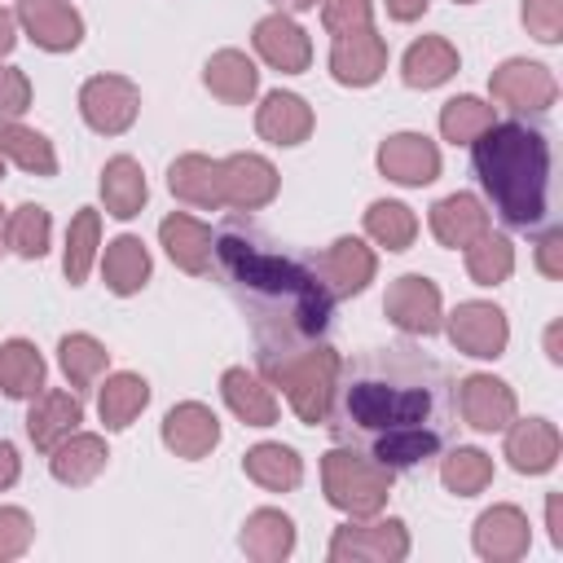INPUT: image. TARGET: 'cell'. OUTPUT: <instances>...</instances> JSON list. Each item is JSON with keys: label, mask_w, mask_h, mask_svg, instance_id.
Here are the masks:
<instances>
[{"label": "cell", "mask_w": 563, "mask_h": 563, "mask_svg": "<svg viewBox=\"0 0 563 563\" xmlns=\"http://www.w3.org/2000/svg\"><path fill=\"white\" fill-rule=\"evenodd\" d=\"M334 444L374 457L387 471L431 462L457 431L453 374L413 343L369 347L339 361L321 418Z\"/></svg>", "instance_id": "obj_1"}, {"label": "cell", "mask_w": 563, "mask_h": 563, "mask_svg": "<svg viewBox=\"0 0 563 563\" xmlns=\"http://www.w3.org/2000/svg\"><path fill=\"white\" fill-rule=\"evenodd\" d=\"M211 264L255 339L264 374L286 356L317 347L330 330L334 299L317 277V264L286 251L268 229L229 216L211 233Z\"/></svg>", "instance_id": "obj_2"}, {"label": "cell", "mask_w": 563, "mask_h": 563, "mask_svg": "<svg viewBox=\"0 0 563 563\" xmlns=\"http://www.w3.org/2000/svg\"><path fill=\"white\" fill-rule=\"evenodd\" d=\"M471 163L493 198V211L510 229H537L545 220L550 189V136L541 123L506 119L488 123L471 141Z\"/></svg>", "instance_id": "obj_3"}, {"label": "cell", "mask_w": 563, "mask_h": 563, "mask_svg": "<svg viewBox=\"0 0 563 563\" xmlns=\"http://www.w3.org/2000/svg\"><path fill=\"white\" fill-rule=\"evenodd\" d=\"M391 475L396 471H387L374 457H365L356 449H343V444H334L325 453V462H321V484H325L330 506H339V510H347L356 519L383 510V501L391 493Z\"/></svg>", "instance_id": "obj_4"}, {"label": "cell", "mask_w": 563, "mask_h": 563, "mask_svg": "<svg viewBox=\"0 0 563 563\" xmlns=\"http://www.w3.org/2000/svg\"><path fill=\"white\" fill-rule=\"evenodd\" d=\"M334 369H339V356L317 343V347H308V352L286 356L282 365H273L268 378L286 391L290 409H295L303 422H321V418H325V405H330Z\"/></svg>", "instance_id": "obj_5"}, {"label": "cell", "mask_w": 563, "mask_h": 563, "mask_svg": "<svg viewBox=\"0 0 563 563\" xmlns=\"http://www.w3.org/2000/svg\"><path fill=\"white\" fill-rule=\"evenodd\" d=\"M79 110L88 119L92 132H106V136H119L132 128L136 110H141V92L132 79L123 75H97L79 88Z\"/></svg>", "instance_id": "obj_6"}, {"label": "cell", "mask_w": 563, "mask_h": 563, "mask_svg": "<svg viewBox=\"0 0 563 563\" xmlns=\"http://www.w3.org/2000/svg\"><path fill=\"white\" fill-rule=\"evenodd\" d=\"M409 554V532L400 519H378V523H343L330 541V559H369V563H396Z\"/></svg>", "instance_id": "obj_7"}, {"label": "cell", "mask_w": 563, "mask_h": 563, "mask_svg": "<svg viewBox=\"0 0 563 563\" xmlns=\"http://www.w3.org/2000/svg\"><path fill=\"white\" fill-rule=\"evenodd\" d=\"M488 88H493V101H501V106H510V110H550L554 97H559L554 75H550L541 62H523V57L501 62V66L493 70Z\"/></svg>", "instance_id": "obj_8"}, {"label": "cell", "mask_w": 563, "mask_h": 563, "mask_svg": "<svg viewBox=\"0 0 563 563\" xmlns=\"http://www.w3.org/2000/svg\"><path fill=\"white\" fill-rule=\"evenodd\" d=\"M449 339L466 356H484V361L488 356H501L506 352V339H510L506 312L493 308V303H479V299L457 303V312L449 317Z\"/></svg>", "instance_id": "obj_9"}, {"label": "cell", "mask_w": 563, "mask_h": 563, "mask_svg": "<svg viewBox=\"0 0 563 563\" xmlns=\"http://www.w3.org/2000/svg\"><path fill=\"white\" fill-rule=\"evenodd\" d=\"M317 277L321 286L330 290V299H347V295H361L374 277V251L361 242V238H339L334 246H325L317 260Z\"/></svg>", "instance_id": "obj_10"}, {"label": "cell", "mask_w": 563, "mask_h": 563, "mask_svg": "<svg viewBox=\"0 0 563 563\" xmlns=\"http://www.w3.org/2000/svg\"><path fill=\"white\" fill-rule=\"evenodd\" d=\"M457 413L475 431H506L515 422V391L493 374H471L457 383Z\"/></svg>", "instance_id": "obj_11"}, {"label": "cell", "mask_w": 563, "mask_h": 563, "mask_svg": "<svg viewBox=\"0 0 563 563\" xmlns=\"http://www.w3.org/2000/svg\"><path fill=\"white\" fill-rule=\"evenodd\" d=\"M383 312H387L405 334H435V330H440V290H435V282L409 273V277H400V282L387 286Z\"/></svg>", "instance_id": "obj_12"}, {"label": "cell", "mask_w": 563, "mask_h": 563, "mask_svg": "<svg viewBox=\"0 0 563 563\" xmlns=\"http://www.w3.org/2000/svg\"><path fill=\"white\" fill-rule=\"evenodd\" d=\"M378 172L396 185H431L440 176V150L418 132H396L378 145Z\"/></svg>", "instance_id": "obj_13"}, {"label": "cell", "mask_w": 563, "mask_h": 563, "mask_svg": "<svg viewBox=\"0 0 563 563\" xmlns=\"http://www.w3.org/2000/svg\"><path fill=\"white\" fill-rule=\"evenodd\" d=\"M220 189H224V207L238 211H255L264 202H273L277 194V172L268 158L260 154H233L220 163Z\"/></svg>", "instance_id": "obj_14"}, {"label": "cell", "mask_w": 563, "mask_h": 563, "mask_svg": "<svg viewBox=\"0 0 563 563\" xmlns=\"http://www.w3.org/2000/svg\"><path fill=\"white\" fill-rule=\"evenodd\" d=\"M330 70H334L339 84H352V88L374 84V79L387 70V44H383V35H374L369 26H365V31L334 35Z\"/></svg>", "instance_id": "obj_15"}, {"label": "cell", "mask_w": 563, "mask_h": 563, "mask_svg": "<svg viewBox=\"0 0 563 563\" xmlns=\"http://www.w3.org/2000/svg\"><path fill=\"white\" fill-rule=\"evenodd\" d=\"M18 22L48 53H66V48H75L84 40V18L66 0H22Z\"/></svg>", "instance_id": "obj_16"}, {"label": "cell", "mask_w": 563, "mask_h": 563, "mask_svg": "<svg viewBox=\"0 0 563 563\" xmlns=\"http://www.w3.org/2000/svg\"><path fill=\"white\" fill-rule=\"evenodd\" d=\"M216 440H220V418L198 400H185L163 418V444L176 457H189V462L207 457L216 449Z\"/></svg>", "instance_id": "obj_17"}, {"label": "cell", "mask_w": 563, "mask_h": 563, "mask_svg": "<svg viewBox=\"0 0 563 563\" xmlns=\"http://www.w3.org/2000/svg\"><path fill=\"white\" fill-rule=\"evenodd\" d=\"M475 550L493 563H510L528 554V515L519 506H493L475 523Z\"/></svg>", "instance_id": "obj_18"}, {"label": "cell", "mask_w": 563, "mask_h": 563, "mask_svg": "<svg viewBox=\"0 0 563 563\" xmlns=\"http://www.w3.org/2000/svg\"><path fill=\"white\" fill-rule=\"evenodd\" d=\"M255 53H260L273 70H286V75H299V70H308V62H312L308 35H303L286 13H273V18L255 22Z\"/></svg>", "instance_id": "obj_19"}, {"label": "cell", "mask_w": 563, "mask_h": 563, "mask_svg": "<svg viewBox=\"0 0 563 563\" xmlns=\"http://www.w3.org/2000/svg\"><path fill=\"white\" fill-rule=\"evenodd\" d=\"M506 457H510V466L523 471V475L550 471L554 457H559V431H554V422H545V418H523V422H515V427L506 431Z\"/></svg>", "instance_id": "obj_20"}, {"label": "cell", "mask_w": 563, "mask_h": 563, "mask_svg": "<svg viewBox=\"0 0 563 563\" xmlns=\"http://www.w3.org/2000/svg\"><path fill=\"white\" fill-rule=\"evenodd\" d=\"M167 185L180 202H194L202 211L224 207V189H220V163H211L207 154H180L167 167Z\"/></svg>", "instance_id": "obj_21"}, {"label": "cell", "mask_w": 563, "mask_h": 563, "mask_svg": "<svg viewBox=\"0 0 563 563\" xmlns=\"http://www.w3.org/2000/svg\"><path fill=\"white\" fill-rule=\"evenodd\" d=\"M488 229V211L475 194H449L431 207V233L444 242V246H471L479 233Z\"/></svg>", "instance_id": "obj_22"}, {"label": "cell", "mask_w": 563, "mask_h": 563, "mask_svg": "<svg viewBox=\"0 0 563 563\" xmlns=\"http://www.w3.org/2000/svg\"><path fill=\"white\" fill-rule=\"evenodd\" d=\"M79 422H84V405H79V396H70V391H40L35 405H31V413H26V431H31L35 449H48V453H53V444L66 440Z\"/></svg>", "instance_id": "obj_23"}, {"label": "cell", "mask_w": 563, "mask_h": 563, "mask_svg": "<svg viewBox=\"0 0 563 563\" xmlns=\"http://www.w3.org/2000/svg\"><path fill=\"white\" fill-rule=\"evenodd\" d=\"M255 128L273 145H299L312 132V110L295 92H268L264 106H260V114H255Z\"/></svg>", "instance_id": "obj_24"}, {"label": "cell", "mask_w": 563, "mask_h": 563, "mask_svg": "<svg viewBox=\"0 0 563 563\" xmlns=\"http://www.w3.org/2000/svg\"><path fill=\"white\" fill-rule=\"evenodd\" d=\"M158 238H163V246H167V255L176 260V268H185V273H194V277H202L207 268H211V229L207 224H198L194 216H167L163 224H158Z\"/></svg>", "instance_id": "obj_25"}, {"label": "cell", "mask_w": 563, "mask_h": 563, "mask_svg": "<svg viewBox=\"0 0 563 563\" xmlns=\"http://www.w3.org/2000/svg\"><path fill=\"white\" fill-rule=\"evenodd\" d=\"M106 457H110V449H106V440L101 435H66V440H57L53 444V475L62 479V484H70V488H79V484H92L101 471H106Z\"/></svg>", "instance_id": "obj_26"}, {"label": "cell", "mask_w": 563, "mask_h": 563, "mask_svg": "<svg viewBox=\"0 0 563 563\" xmlns=\"http://www.w3.org/2000/svg\"><path fill=\"white\" fill-rule=\"evenodd\" d=\"M202 79H207V88H211L220 101H229V106H246V101L255 97V88H260V70H255L251 57L238 53V48L211 53Z\"/></svg>", "instance_id": "obj_27"}, {"label": "cell", "mask_w": 563, "mask_h": 563, "mask_svg": "<svg viewBox=\"0 0 563 563\" xmlns=\"http://www.w3.org/2000/svg\"><path fill=\"white\" fill-rule=\"evenodd\" d=\"M101 273H106V286L114 295H136L150 277V251L141 238L123 233L114 242H106V255H101Z\"/></svg>", "instance_id": "obj_28"}, {"label": "cell", "mask_w": 563, "mask_h": 563, "mask_svg": "<svg viewBox=\"0 0 563 563\" xmlns=\"http://www.w3.org/2000/svg\"><path fill=\"white\" fill-rule=\"evenodd\" d=\"M220 391H224L229 409H233L246 427H273V422H277V400H273V391H268L255 374H246V369H224Z\"/></svg>", "instance_id": "obj_29"}, {"label": "cell", "mask_w": 563, "mask_h": 563, "mask_svg": "<svg viewBox=\"0 0 563 563\" xmlns=\"http://www.w3.org/2000/svg\"><path fill=\"white\" fill-rule=\"evenodd\" d=\"M101 198H106V211L119 216V220H132L141 207H145V176H141V163L119 154L106 163L101 172Z\"/></svg>", "instance_id": "obj_30"}, {"label": "cell", "mask_w": 563, "mask_h": 563, "mask_svg": "<svg viewBox=\"0 0 563 563\" xmlns=\"http://www.w3.org/2000/svg\"><path fill=\"white\" fill-rule=\"evenodd\" d=\"M242 550L260 563H277L295 550V523L282 510H255L242 523Z\"/></svg>", "instance_id": "obj_31"}, {"label": "cell", "mask_w": 563, "mask_h": 563, "mask_svg": "<svg viewBox=\"0 0 563 563\" xmlns=\"http://www.w3.org/2000/svg\"><path fill=\"white\" fill-rule=\"evenodd\" d=\"M457 70V48L440 35H422L405 53V84L409 88H440Z\"/></svg>", "instance_id": "obj_32"}, {"label": "cell", "mask_w": 563, "mask_h": 563, "mask_svg": "<svg viewBox=\"0 0 563 563\" xmlns=\"http://www.w3.org/2000/svg\"><path fill=\"white\" fill-rule=\"evenodd\" d=\"M150 405V383L141 374H114L101 383V396H97V409H101V422L110 431H123L141 409Z\"/></svg>", "instance_id": "obj_33"}, {"label": "cell", "mask_w": 563, "mask_h": 563, "mask_svg": "<svg viewBox=\"0 0 563 563\" xmlns=\"http://www.w3.org/2000/svg\"><path fill=\"white\" fill-rule=\"evenodd\" d=\"M242 466H246V475H251L260 488H268V493H290V488L303 479V466H299L295 449H286V444H255V449L242 457Z\"/></svg>", "instance_id": "obj_34"}, {"label": "cell", "mask_w": 563, "mask_h": 563, "mask_svg": "<svg viewBox=\"0 0 563 563\" xmlns=\"http://www.w3.org/2000/svg\"><path fill=\"white\" fill-rule=\"evenodd\" d=\"M0 387L22 400V396H40L44 387V356L26 343V339H9L0 347Z\"/></svg>", "instance_id": "obj_35"}, {"label": "cell", "mask_w": 563, "mask_h": 563, "mask_svg": "<svg viewBox=\"0 0 563 563\" xmlns=\"http://www.w3.org/2000/svg\"><path fill=\"white\" fill-rule=\"evenodd\" d=\"M0 154H9V158H13L22 172H31V176H53V172H57L53 145H48L40 132H31V128H22V123H13V119L0 123Z\"/></svg>", "instance_id": "obj_36"}, {"label": "cell", "mask_w": 563, "mask_h": 563, "mask_svg": "<svg viewBox=\"0 0 563 563\" xmlns=\"http://www.w3.org/2000/svg\"><path fill=\"white\" fill-rule=\"evenodd\" d=\"M510 268H515V251H510V242H506L501 233L484 229V233L466 246V273H471V282L497 286V282L510 277Z\"/></svg>", "instance_id": "obj_37"}, {"label": "cell", "mask_w": 563, "mask_h": 563, "mask_svg": "<svg viewBox=\"0 0 563 563\" xmlns=\"http://www.w3.org/2000/svg\"><path fill=\"white\" fill-rule=\"evenodd\" d=\"M97 246H101V216H97L92 207H84V211L70 220V229H66V282H70V286H79V282L88 277Z\"/></svg>", "instance_id": "obj_38"}, {"label": "cell", "mask_w": 563, "mask_h": 563, "mask_svg": "<svg viewBox=\"0 0 563 563\" xmlns=\"http://www.w3.org/2000/svg\"><path fill=\"white\" fill-rule=\"evenodd\" d=\"M440 479H444L449 493L475 497V493H484L493 484V457L479 453V449H453L444 457V466H440Z\"/></svg>", "instance_id": "obj_39"}, {"label": "cell", "mask_w": 563, "mask_h": 563, "mask_svg": "<svg viewBox=\"0 0 563 563\" xmlns=\"http://www.w3.org/2000/svg\"><path fill=\"white\" fill-rule=\"evenodd\" d=\"M57 356H62V369H66L70 387H92L106 374V361H110V352L92 334H66Z\"/></svg>", "instance_id": "obj_40"}, {"label": "cell", "mask_w": 563, "mask_h": 563, "mask_svg": "<svg viewBox=\"0 0 563 563\" xmlns=\"http://www.w3.org/2000/svg\"><path fill=\"white\" fill-rule=\"evenodd\" d=\"M365 229H369V238L374 242H383L387 251H405L409 242H413V233H418V220H413V211L405 207V202H374L369 211H365Z\"/></svg>", "instance_id": "obj_41"}, {"label": "cell", "mask_w": 563, "mask_h": 563, "mask_svg": "<svg viewBox=\"0 0 563 563\" xmlns=\"http://www.w3.org/2000/svg\"><path fill=\"white\" fill-rule=\"evenodd\" d=\"M48 211L44 207H35V202H22L13 216H9V224H4V242L18 251V255H26V260H40L44 251H48Z\"/></svg>", "instance_id": "obj_42"}, {"label": "cell", "mask_w": 563, "mask_h": 563, "mask_svg": "<svg viewBox=\"0 0 563 563\" xmlns=\"http://www.w3.org/2000/svg\"><path fill=\"white\" fill-rule=\"evenodd\" d=\"M488 123H493V106H484L479 97H453V101H444V110H440V132H444V141H453V145L475 141Z\"/></svg>", "instance_id": "obj_43"}, {"label": "cell", "mask_w": 563, "mask_h": 563, "mask_svg": "<svg viewBox=\"0 0 563 563\" xmlns=\"http://www.w3.org/2000/svg\"><path fill=\"white\" fill-rule=\"evenodd\" d=\"M321 22L330 35L365 31L369 26V0H321Z\"/></svg>", "instance_id": "obj_44"}, {"label": "cell", "mask_w": 563, "mask_h": 563, "mask_svg": "<svg viewBox=\"0 0 563 563\" xmlns=\"http://www.w3.org/2000/svg\"><path fill=\"white\" fill-rule=\"evenodd\" d=\"M523 26L541 44H554L563 35V0H523Z\"/></svg>", "instance_id": "obj_45"}, {"label": "cell", "mask_w": 563, "mask_h": 563, "mask_svg": "<svg viewBox=\"0 0 563 563\" xmlns=\"http://www.w3.org/2000/svg\"><path fill=\"white\" fill-rule=\"evenodd\" d=\"M31 537H35V528H31L26 510L0 506V559H18L31 545Z\"/></svg>", "instance_id": "obj_46"}, {"label": "cell", "mask_w": 563, "mask_h": 563, "mask_svg": "<svg viewBox=\"0 0 563 563\" xmlns=\"http://www.w3.org/2000/svg\"><path fill=\"white\" fill-rule=\"evenodd\" d=\"M31 106V84L18 66H0V123L4 119H18L22 110Z\"/></svg>", "instance_id": "obj_47"}, {"label": "cell", "mask_w": 563, "mask_h": 563, "mask_svg": "<svg viewBox=\"0 0 563 563\" xmlns=\"http://www.w3.org/2000/svg\"><path fill=\"white\" fill-rule=\"evenodd\" d=\"M537 268H541L545 277H563V233H559V229H550V233L541 238V246H537Z\"/></svg>", "instance_id": "obj_48"}, {"label": "cell", "mask_w": 563, "mask_h": 563, "mask_svg": "<svg viewBox=\"0 0 563 563\" xmlns=\"http://www.w3.org/2000/svg\"><path fill=\"white\" fill-rule=\"evenodd\" d=\"M18 479V449L9 440H0V493Z\"/></svg>", "instance_id": "obj_49"}, {"label": "cell", "mask_w": 563, "mask_h": 563, "mask_svg": "<svg viewBox=\"0 0 563 563\" xmlns=\"http://www.w3.org/2000/svg\"><path fill=\"white\" fill-rule=\"evenodd\" d=\"M427 4H431V0H387V13H391L396 22H413V18L427 13Z\"/></svg>", "instance_id": "obj_50"}, {"label": "cell", "mask_w": 563, "mask_h": 563, "mask_svg": "<svg viewBox=\"0 0 563 563\" xmlns=\"http://www.w3.org/2000/svg\"><path fill=\"white\" fill-rule=\"evenodd\" d=\"M13 40H18V35H13V13H4V9H0V57L13 48Z\"/></svg>", "instance_id": "obj_51"}, {"label": "cell", "mask_w": 563, "mask_h": 563, "mask_svg": "<svg viewBox=\"0 0 563 563\" xmlns=\"http://www.w3.org/2000/svg\"><path fill=\"white\" fill-rule=\"evenodd\" d=\"M550 537H554V545H563V528H559V497H550Z\"/></svg>", "instance_id": "obj_52"}, {"label": "cell", "mask_w": 563, "mask_h": 563, "mask_svg": "<svg viewBox=\"0 0 563 563\" xmlns=\"http://www.w3.org/2000/svg\"><path fill=\"white\" fill-rule=\"evenodd\" d=\"M277 9H290V13H303V9H317V0H273Z\"/></svg>", "instance_id": "obj_53"}, {"label": "cell", "mask_w": 563, "mask_h": 563, "mask_svg": "<svg viewBox=\"0 0 563 563\" xmlns=\"http://www.w3.org/2000/svg\"><path fill=\"white\" fill-rule=\"evenodd\" d=\"M0 242H4V216H0ZM0 251H4V246H0Z\"/></svg>", "instance_id": "obj_54"}, {"label": "cell", "mask_w": 563, "mask_h": 563, "mask_svg": "<svg viewBox=\"0 0 563 563\" xmlns=\"http://www.w3.org/2000/svg\"><path fill=\"white\" fill-rule=\"evenodd\" d=\"M457 4H475V0H457Z\"/></svg>", "instance_id": "obj_55"}, {"label": "cell", "mask_w": 563, "mask_h": 563, "mask_svg": "<svg viewBox=\"0 0 563 563\" xmlns=\"http://www.w3.org/2000/svg\"><path fill=\"white\" fill-rule=\"evenodd\" d=\"M0 158H4V154H0ZM0 176H4V167H0Z\"/></svg>", "instance_id": "obj_56"}]
</instances>
